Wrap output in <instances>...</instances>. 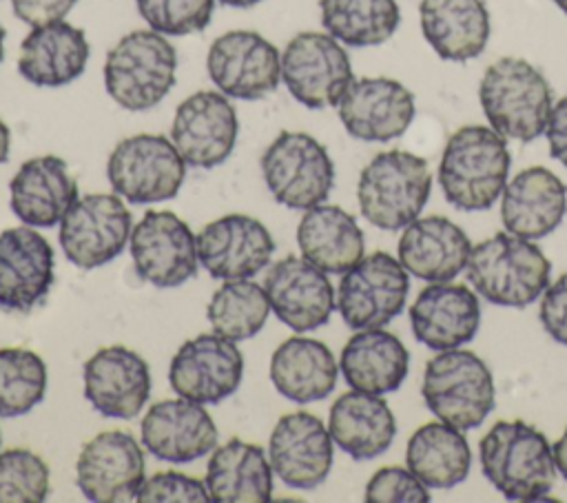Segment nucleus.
Wrapping results in <instances>:
<instances>
[{
	"instance_id": "obj_48",
	"label": "nucleus",
	"mask_w": 567,
	"mask_h": 503,
	"mask_svg": "<svg viewBox=\"0 0 567 503\" xmlns=\"http://www.w3.org/2000/svg\"><path fill=\"white\" fill-rule=\"evenodd\" d=\"M9 151H11V131L4 124V120L0 117V164H4L9 160Z\"/></svg>"
},
{
	"instance_id": "obj_34",
	"label": "nucleus",
	"mask_w": 567,
	"mask_h": 503,
	"mask_svg": "<svg viewBox=\"0 0 567 503\" xmlns=\"http://www.w3.org/2000/svg\"><path fill=\"white\" fill-rule=\"evenodd\" d=\"M297 244L301 257L328 275H343L365 250V237L354 215L334 204H317L303 211Z\"/></svg>"
},
{
	"instance_id": "obj_31",
	"label": "nucleus",
	"mask_w": 567,
	"mask_h": 503,
	"mask_svg": "<svg viewBox=\"0 0 567 503\" xmlns=\"http://www.w3.org/2000/svg\"><path fill=\"white\" fill-rule=\"evenodd\" d=\"M421 33L434 53L450 62H467L489 40V13L483 0H421Z\"/></svg>"
},
{
	"instance_id": "obj_30",
	"label": "nucleus",
	"mask_w": 567,
	"mask_h": 503,
	"mask_svg": "<svg viewBox=\"0 0 567 503\" xmlns=\"http://www.w3.org/2000/svg\"><path fill=\"white\" fill-rule=\"evenodd\" d=\"M328 430L332 441L354 461L377 459L390 450L396 421L381 394L350 390L330 408Z\"/></svg>"
},
{
	"instance_id": "obj_2",
	"label": "nucleus",
	"mask_w": 567,
	"mask_h": 503,
	"mask_svg": "<svg viewBox=\"0 0 567 503\" xmlns=\"http://www.w3.org/2000/svg\"><path fill=\"white\" fill-rule=\"evenodd\" d=\"M478 102L496 133L505 140L532 142L545 133L554 91L532 62L505 55L485 69Z\"/></svg>"
},
{
	"instance_id": "obj_45",
	"label": "nucleus",
	"mask_w": 567,
	"mask_h": 503,
	"mask_svg": "<svg viewBox=\"0 0 567 503\" xmlns=\"http://www.w3.org/2000/svg\"><path fill=\"white\" fill-rule=\"evenodd\" d=\"M78 0H11V9L18 20L29 27L64 20Z\"/></svg>"
},
{
	"instance_id": "obj_19",
	"label": "nucleus",
	"mask_w": 567,
	"mask_h": 503,
	"mask_svg": "<svg viewBox=\"0 0 567 503\" xmlns=\"http://www.w3.org/2000/svg\"><path fill=\"white\" fill-rule=\"evenodd\" d=\"M272 253L270 230L250 215L230 213L197 233L199 264L215 279H250L270 264Z\"/></svg>"
},
{
	"instance_id": "obj_51",
	"label": "nucleus",
	"mask_w": 567,
	"mask_h": 503,
	"mask_svg": "<svg viewBox=\"0 0 567 503\" xmlns=\"http://www.w3.org/2000/svg\"><path fill=\"white\" fill-rule=\"evenodd\" d=\"M554 4H556L563 13H567V0H554Z\"/></svg>"
},
{
	"instance_id": "obj_35",
	"label": "nucleus",
	"mask_w": 567,
	"mask_h": 503,
	"mask_svg": "<svg viewBox=\"0 0 567 503\" xmlns=\"http://www.w3.org/2000/svg\"><path fill=\"white\" fill-rule=\"evenodd\" d=\"M272 465L264 448L230 439L217 448L206 468V487L215 503H268Z\"/></svg>"
},
{
	"instance_id": "obj_49",
	"label": "nucleus",
	"mask_w": 567,
	"mask_h": 503,
	"mask_svg": "<svg viewBox=\"0 0 567 503\" xmlns=\"http://www.w3.org/2000/svg\"><path fill=\"white\" fill-rule=\"evenodd\" d=\"M217 2H221L226 7H235V9H248V7L259 4L261 0H217Z\"/></svg>"
},
{
	"instance_id": "obj_5",
	"label": "nucleus",
	"mask_w": 567,
	"mask_h": 503,
	"mask_svg": "<svg viewBox=\"0 0 567 503\" xmlns=\"http://www.w3.org/2000/svg\"><path fill=\"white\" fill-rule=\"evenodd\" d=\"M177 51L164 33L137 29L122 35L104 60V86L126 111L157 106L175 84Z\"/></svg>"
},
{
	"instance_id": "obj_6",
	"label": "nucleus",
	"mask_w": 567,
	"mask_h": 503,
	"mask_svg": "<svg viewBox=\"0 0 567 503\" xmlns=\"http://www.w3.org/2000/svg\"><path fill=\"white\" fill-rule=\"evenodd\" d=\"M432 191L427 162L410 151L377 153L361 171L357 199L361 215L381 230H401L425 208Z\"/></svg>"
},
{
	"instance_id": "obj_11",
	"label": "nucleus",
	"mask_w": 567,
	"mask_h": 503,
	"mask_svg": "<svg viewBox=\"0 0 567 503\" xmlns=\"http://www.w3.org/2000/svg\"><path fill=\"white\" fill-rule=\"evenodd\" d=\"M281 80L308 109L337 106L354 73L341 42L330 33L301 31L281 51Z\"/></svg>"
},
{
	"instance_id": "obj_8",
	"label": "nucleus",
	"mask_w": 567,
	"mask_h": 503,
	"mask_svg": "<svg viewBox=\"0 0 567 503\" xmlns=\"http://www.w3.org/2000/svg\"><path fill=\"white\" fill-rule=\"evenodd\" d=\"M259 164L270 195L286 208L308 211L323 204L334 186L328 148L303 131H281Z\"/></svg>"
},
{
	"instance_id": "obj_42",
	"label": "nucleus",
	"mask_w": 567,
	"mask_h": 503,
	"mask_svg": "<svg viewBox=\"0 0 567 503\" xmlns=\"http://www.w3.org/2000/svg\"><path fill=\"white\" fill-rule=\"evenodd\" d=\"M368 503H427V485L410 470L401 465H385L372 474L365 485Z\"/></svg>"
},
{
	"instance_id": "obj_41",
	"label": "nucleus",
	"mask_w": 567,
	"mask_h": 503,
	"mask_svg": "<svg viewBox=\"0 0 567 503\" xmlns=\"http://www.w3.org/2000/svg\"><path fill=\"white\" fill-rule=\"evenodd\" d=\"M148 29L164 35L199 33L208 27L215 0H135Z\"/></svg>"
},
{
	"instance_id": "obj_4",
	"label": "nucleus",
	"mask_w": 567,
	"mask_h": 503,
	"mask_svg": "<svg viewBox=\"0 0 567 503\" xmlns=\"http://www.w3.org/2000/svg\"><path fill=\"white\" fill-rule=\"evenodd\" d=\"M465 268L481 297L507 308L534 304L543 297L551 275V264L534 239L507 230L472 246Z\"/></svg>"
},
{
	"instance_id": "obj_28",
	"label": "nucleus",
	"mask_w": 567,
	"mask_h": 503,
	"mask_svg": "<svg viewBox=\"0 0 567 503\" xmlns=\"http://www.w3.org/2000/svg\"><path fill=\"white\" fill-rule=\"evenodd\" d=\"M89 40L66 20L31 27L20 44L18 71L33 86H64L78 80L89 62Z\"/></svg>"
},
{
	"instance_id": "obj_12",
	"label": "nucleus",
	"mask_w": 567,
	"mask_h": 503,
	"mask_svg": "<svg viewBox=\"0 0 567 503\" xmlns=\"http://www.w3.org/2000/svg\"><path fill=\"white\" fill-rule=\"evenodd\" d=\"M408 270L390 253L361 257L343 273L337 290V310L352 330L383 328L405 308L410 292Z\"/></svg>"
},
{
	"instance_id": "obj_32",
	"label": "nucleus",
	"mask_w": 567,
	"mask_h": 503,
	"mask_svg": "<svg viewBox=\"0 0 567 503\" xmlns=\"http://www.w3.org/2000/svg\"><path fill=\"white\" fill-rule=\"evenodd\" d=\"M339 370L352 390L385 394L405 381L410 352L396 335L383 328H365L346 341Z\"/></svg>"
},
{
	"instance_id": "obj_23",
	"label": "nucleus",
	"mask_w": 567,
	"mask_h": 503,
	"mask_svg": "<svg viewBox=\"0 0 567 503\" xmlns=\"http://www.w3.org/2000/svg\"><path fill=\"white\" fill-rule=\"evenodd\" d=\"M332 437L317 414L288 412L284 414L268 443L272 472L295 490H312L321 485L332 468Z\"/></svg>"
},
{
	"instance_id": "obj_16",
	"label": "nucleus",
	"mask_w": 567,
	"mask_h": 503,
	"mask_svg": "<svg viewBox=\"0 0 567 503\" xmlns=\"http://www.w3.org/2000/svg\"><path fill=\"white\" fill-rule=\"evenodd\" d=\"M237 135V111L221 91H197L175 109L171 140L186 166H219L233 153Z\"/></svg>"
},
{
	"instance_id": "obj_25",
	"label": "nucleus",
	"mask_w": 567,
	"mask_h": 503,
	"mask_svg": "<svg viewBox=\"0 0 567 503\" xmlns=\"http://www.w3.org/2000/svg\"><path fill=\"white\" fill-rule=\"evenodd\" d=\"M408 315L416 341L436 352L461 348L474 339L481 326L478 297L467 286L452 281L423 288Z\"/></svg>"
},
{
	"instance_id": "obj_3",
	"label": "nucleus",
	"mask_w": 567,
	"mask_h": 503,
	"mask_svg": "<svg viewBox=\"0 0 567 503\" xmlns=\"http://www.w3.org/2000/svg\"><path fill=\"white\" fill-rule=\"evenodd\" d=\"M485 479L509 501L545 499L556 481L554 450L534 425L496 421L478 443Z\"/></svg>"
},
{
	"instance_id": "obj_20",
	"label": "nucleus",
	"mask_w": 567,
	"mask_h": 503,
	"mask_svg": "<svg viewBox=\"0 0 567 503\" xmlns=\"http://www.w3.org/2000/svg\"><path fill=\"white\" fill-rule=\"evenodd\" d=\"M84 397L95 412L109 419H133L151 397V368L126 346H106L82 368Z\"/></svg>"
},
{
	"instance_id": "obj_44",
	"label": "nucleus",
	"mask_w": 567,
	"mask_h": 503,
	"mask_svg": "<svg viewBox=\"0 0 567 503\" xmlns=\"http://www.w3.org/2000/svg\"><path fill=\"white\" fill-rule=\"evenodd\" d=\"M538 317L545 332L554 341L567 346V273L545 288Z\"/></svg>"
},
{
	"instance_id": "obj_40",
	"label": "nucleus",
	"mask_w": 567,
	"mask_h": 503,
	"mask_svg": "<svg viewBox=\"0 0 567 503\" xmlns=\"http://www.w3.org/2000/svg\"><path fill=\"white\" fill-rule=\"evenodd\" d=\"M49 496V465L24 448L0 452V503H42Z\"/></svg>"
},
{
	"instance_id": "obj_1",
	"label": "nucleus",
	"mask_w": 567,
	"mask_h": 503,
	"mask_svg": "<svg viewBox=\"0 0 567 503\" xmlns=\"http://www.w3.org/2000/svg\"><path fill=\"white\" fill-rule=\"evenodd\" d=\"M507 140L492 126L467 124L454 131L439 162V184L458 211H487L503 195L509 173Z\"/></svg>"
},
{
	"instance_id": "obj_47",
	"label": "nucleus",
	"mask_w": 567,
	"mask_h": 503,
	"mask_svg": "<svg viewBox=\"0 0 567 503\" xmlns=\"http://www.w3.org/2000/svg\"><path fill=\"white\" fill-rule=\"evenodd\" d=\"M554 463H556V470L567 479V428L565 432L556 439L554 443Z\"/></svg>"
},
{
	"instance_id": "obj_24",
	"label": "nucleus",
	"mask_w": 567,
	"mask_h": 503,
	"mask_svg": "<svg viewBox=\"0 0 567 503\" xmlns=\"http://www.w3.org/2000/svg\"><path fill=\"white\" fill-rule=\"evenodd\" d=\"M142 445L151 456L168 463H190L217 445V425L197 401L162 399L142 419Z\"/></svg>"
},
{
	"instance_id": "obj_17",
	"label": "nucleus",
	"mask_w": 567,
	"mask_h": 503,
	"mask_svg": "<svg viewBox=\"0 0 567 503\" xmlns=\"http://www.w3.org/2000/svg\"><path fill=\"white\" fill-rule=\"evenodd\" d=\"M75 483L93 503L135 501L144 483V452L124 430H106L89 439L75 461Z\"/></svg>"
},
{
	"instance_id": "obj_36",
	"label": "nucleus",
	"mask_w": 567,
	"mask_h": 503,
	"mask_svg": "<svg viewBox=\"0 0 567 503\" xmlns=\"http://www.w3.org/2000/svg\"><path fill=\"white\" fill-rule=\"evenodd\" d=\"M405 463L427 487L450 490L467 479L472 452L463 430L439 419L414 430L405 448Z\"/></svg>"
},
{
	"instance_id": "obj_38",
	"label": "nucleus",
	"mask_w": 567,
	"mask_h": 503,
	"mask_svg": "<svg viewBox=\"0 0 567 503\" xmlns=\"http://www.w3.org/2000/svg\"><path fill=\"white\" fill-rule=\"evenodd\" d=\"M270 315V301L264 286L250 279H228L210 297L206 306L208 324L213 332L244 341L255 337Z\"/></svg>"
},
{
	"instance_id": "obj_37",
	"label": "nucleus",
	"mask_w": 567,
	"mask_h": 503,
	"mask_svg": "<svg viewBox=\"0 0 567 503\" xmlns=\"http://www.w3.org/2000/svg\"><path fill=\"white\" fill-rule=\"evenodd\" d=\"M321 24L346 47H377L401 22L396 0H319Z\"/></svg>"
},
{
	"instance_id": "obj_29",
	"label": "nucleus",
	"mask_w": 567,
	"mask_h": 503,
	"mask_svg": "<svg viewBox=\"0 0 567 503\" xmlns=\"http://www.w3.org/2000/svg\"><path fill=\"white\" fill-rule=\"evenodd\" d=\"M470 250L472 242L465 230L443 215L416 217L399 239L403 268L430 284L454 279L467 266Z\"/></svg>"
},
{
	"instance_id": "obj_18",
	"label": "nucleus",
	"mask_w": 567,
	"mask_h": 503,
	"mask_svg": "<svg viewBox=\"0 0 567 503\" xmlns=\"http://www.w3.org/2000/svg\"><path fill=\"white\" fill-rule=\"evenodd\" d=\"M264 290L275 317L295 332L326 326L337 306L328 273L297 255H286L268 268Z\"/></svg>"
},
{
	"instance_id": "obj_7",
	"label": "nucleus",
	"mask_w": 567,
	"mask_h": 503,
	"mask_svg": "<svg viewBox=\"0 0 567 503\" xmlns=\"http://www.w3.org/2000/svg\"><path fill=\"white\" fill-rule=\"evenodd\" d=\"M423 401L427 410L458 428H478L496 406L494 379L487 363L470 350H439L425 366Z\"/></svg>"
},
{
	"instance_id": "obj_22",
	"label": "nucleus",
	"mask_w": 567,
	"mask_h": 503,
	"mask_svg": "<svg viewBox=\"0 0 567 503\" xmlns=\"http://www.w3.org/2000/svg\"><path fill=\"white\" fill-rule=\"evenodd\" d=\"M343 129L361 142L401 137L416 113L412 91L392 78H359L337 104Z\"/></svg>"
},
{
	"instance_id": "obj_50",
	"label": "nucleus",
	"mask_w": 567,
	"mask_h": 503,
	"mask_svg": "<svg viewBox=\"0 0 567 503\" xmlns=\"http://www.w3.org/2000/svg\"><path fill=\"white\" fill-rule=\"evenodd\" d=\"M4 35H7V31H4V27L0 24V62H2V58H4Z\"/></svg>"
},
{
	"instance_id": "obj_21",
	"label": "nucleus",
	"mask_w": 567,
	"mask_h": 503,
	"mask_svg": "<svg viewBox=\"0 0 567 503\" xmlns=\"http://www.w3.org/2000/svg\"><path fill=\"white\" fill-rule=\"evenodd\" d=\"M55 255L33 226L0 233V310L31 312L53 286Z\"/></svg>"
},
{
	"instance_id": "obj_13",
	"label": "nucleus",
	"mask_w": 567,
	"mask_h": 503,
	"mask_svg": "<svg viewBox=\"0 0 567 503\" xmlns=\"http://www.w3.org/2000/svg\"><path fill=\"white\" fill-rule=\"evenodd\" d=\"M131 259L137 277L157 288H175L197 275V235L171 211H148L133 226Z\"/></svg>"
},
{
	"instance_id": "obj_9",
	"label": "nucleus",
	"mask_w": 567,
	"mask_h": 503,
	"mask_svg": "<svg viewBox=\"0 0 567 503\" xmlns=\"http://www.w3.org/2000/svg\"><path fill=\"white\" fill-rule=\"evenodd\" d=\"M113 191L131 204L173 199L184 184L186 162L171 137L137 133L115 144L106 162Z\"/></svg>"
},
{
	"instance_id": "obj_15",
	"label": "nucleus",
	"mask_w": 567,
	"mask_h": 503,
	"mask_svg": "<svg viewBox=\"0 0 567 503\" xmlns=\"http://www.w3.org/2000/svg\"><path fill=\"white\" fill-rule=\"evenodd\" d=\"M244 377V355L235 341L204 332L177 348L168 366V383L177 397L219 403L230 397Z\"/></svg>"
},
{
	"instance_id": "obj_14",
	"label": "nucleus",
	"mask_w": 567,
	"mask_h": 503,
	"mask_svg": "<svg viewBox=\"0 0 567 503\" xmlns=\"http://www.w3.org/2000/svg\"><path fill=\"white\" fill-rule=\"evenodd\" d=\"M206 71L224 95L252 102L279 86L281 53L261 33L235 29L213 40Z\"/></svg>"
},
{
	"instance_id": "obj_26",
	"label": "nucleus",
	"mask_w": 567,
	"mask_h": 503,
	"mask_svg": "<svg viewBox=\"0 0 567 503\" xmlns=\"http://www.w3.org/2000/svg\"><path fill=\"white\" fill-rule=\"evenodd\" d=\"M567 213V186L545 166L516 173L503 188L501 219L507 233L543 239L554 233Z\"/></svg>"
},
{
	"instance_id": "obj_33",
	"label": "nucleus",
	"mask_w": 567,
	"mask_h": 503,
	"mask_svg": "<svg viewBox=\"0 0 567 503\" xmlns=\"http://www.w3.org/2000/svg\"><path fill=\"white\" fill-rule=\"evenodd\" d=\"M337 359L319 339L290 337L270 357L275 390L299 406L326 399L337 386Z\"/></svg>"
},
{
	"instance_id": "obj_46",
	"label": "nucleus",
	"mask_w": 567,
	"mask_h": 503,
	"mask_svg": "<svg viewBox=\"0 0 567 503\" xmlns=\"http://www.w3.org/2000/svg\"><path fill=\"white\" fill-rule=\"evenodd\" d=\"M545 137L549 144V155L567 168V95L554 102L549 122L545 126Z\"/></svg>"
},
{
	"instance_id": "obj_52",
	"label": "nucleus",
	"mask_w": 567,
	"mask_h": 503,
	"mask_svg": "<svg viewBox=\"0 0 567 503\" xmlns=\"http://www.w3.org/2000/svg\"><path fill=\"white\" fill-rule=\"evenodd\" d=\"M0 441H2V439H0Z\"/></svg>"
},
{
	"instance_id": "obj_43",
	"label": "nucleus",
	"mask_w": 567,
	"mask_h": 503,
	"mask_svg": "<svg viewBox=\"0 0 567 503\" xmlns=\"http://www.w3.org/2000/svg\"><path fill=\"white\" fill-rule=\"evenodd\" d=\"M140 503H204L210 501L206 481L182 472H157L151 479H144L135 496Z\"/></svg>"
},
{
	"instance_id": "obj_39",
	"label": "nucleus",
	"mask_w": 567,
	"mask_h": 503,
	"mask_svg": "<svg viewBox=\"0 0 567 503\" xmlns=\"http://www.w3.org/2000/svg\"><path fill=\"white\" fill-rule=\"evenodd\" d=\"M47 394V363L29 348H0V417L31 412Z\"/></svg>"
},
{
	"instance_id": "obj_27",
	"label": "nucleus",
	"mask_w": 567,
	"mask_h": 503,
	"mask_svg": "<svg viewBox=\"0 0 567 503\" xmlns=\"http://www.w3.org/2000/svg\"><path fill=\"white\" fill-rule=\"evenodd\" d=\"M75 199L78 182L66 162L58 155H38L27 160L9 184V204L13 215L33 228H51L60 224Z\"/></svg>"
},
{
	"instance_id": "obj_10",
	"label": "nucleus",
	"mask_w": 567,
	"mask_h": 503,
	"mask_svg": "<svg viewBox=\"0 0 567 503\" xmlns=\"http://www.w3.org/2000/svg\"><path fill=\"white\" fill-rule=\"evenodd\" d=\"M131 230L133 215L117 193H86L60 219L58 239L73 266L93 270L122 255Z\"/></svg>"
}]
</instances>
